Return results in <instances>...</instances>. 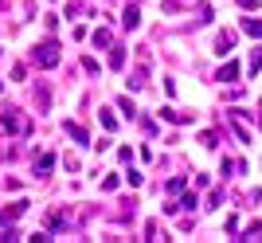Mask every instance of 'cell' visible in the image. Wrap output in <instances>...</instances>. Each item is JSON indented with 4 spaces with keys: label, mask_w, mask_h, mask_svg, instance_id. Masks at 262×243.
Returning a JSON list of instances; mask_svg holds the SVG:
<instances>
[{
    "label": "cell",
    "mask_w": 262,
    "mask_h": 243,
    "mask_svg": "<svg viewBox=\"0 0 262 243\" xmlns=\"http://www.w3.org/2000/svg\"><path fill=\"white\" fill-rule=\"evenodd\" d=\"M0 126H4L8 133H20V137H28V133H32V121L24 118V114L16 110V106H8V110H0Z\"/></svg>",
    "instance_id": "1"
},
{
    "label": "cell",
    "mask_w": 262,
    "mask_h": 243,
    "mask_svg": "<svg viewBox=\"0 0 262 243\" xmlns=\"http://www.w3.org/2000/svg\"><path fill=\"white\" fill-rule=\"evenodd\" d=\"M32 63H35V67H55V63H59V44H55V39L39 44V47L32 51Z\"/></svg>",
    "instance_id": "2"
},
{
    "label": "cell",
    "mask_w": 262,
    "mask_h": 243,
    "mask_svg": "<svg viewBox=\"0 0 262 243\" xmlns=\"http://www.w3.org/2000/svg\"><path fill=\"white\" fill-rule=\"evenodd\" d=\"M235 39H239V35L223 28V32L215 35V47H211V51H215V55H231V51H235Z\"/></svg>",
    "instance_id": "3"
},
{
    "label": "cell",
    "mask_w": 262,
    "mask_h": 243,
    "mask_svg": "<svg viewBox=\"0 0 262 243\" xmlns=\"http://www.w3.org/2000/svg\"><path fill=\"white\" fill-rule=\"evenodd\" d=\"M24 212H28V200H16L12 208H4V212H0V224H16V220L24 216Z\"/></svg>",
    "instance_id": "4"
},
{
    "label": "cell",
    "mask_w": 262,
    "mask_h": 243,
    "mask_svg": "<svg viewBox=\"0 0 262 243\" xmlns=\"http://www.w3.org/2000/svg\"><path fill=\"white\" fill-rule=\"evenodd\" d=\"M121 24H125V28H137V24H141V8H137V0H133V4H125V12H121Z\"/></svg>",
    "instance_id": "5"
},
{
    "label": "cell",
    "mask_w": 262,
    "mask_h": 243,
    "mask_svg": "<svg viewBox=\"0 0 262 243\" xmlns=\"http://www.w3.org/2000/svg\"><path fill=\"white\" fill-rule=\"evenodd\" d=\"M215 78H219V83H231V78H239V63H235V59H227V63L215 71Z\"/></svg>",
    "instance_id": "6"
},
{
    "label": "cell",
    "mask_w": 262,
    "mask_h": 243,
    "mask_svg": "<svg viewBox=\"0 0 262 243\" xmlns=\"http://www.w3.org/2000/svg\"><path fill=\"white\" fill-rule=\"evenodd\" d=\"M51 165H55V157L39 153V157H35V177H51Z\"/></svg>",
    "instance_id": "7"
},
{
    "label": "cell",
    "mask_w": 262,
    "mask_h": 243,
    "mask_svg": "<svg viewBox=\"0 0 262 243\" xmlns=\"http://www.w3.org/2000/svg\"><path fill=\"white\" fill-rule=\"evenodd\" d=\"M67 133H71V137H75L78 145H86V141H90V133L82 130V126H78V121H67Z\"/></svg>",
    "instance_id": "8"
},
{
    "label": "cell",
    "mask_w": 262,
    "mask_h": 243,
    "mask_svg": "<svg viewBox=\"0 0 262 243\" xmlns=\"http://www.w3.org/2000/svg\"><path fill=\"white\" fill-rule=\"evenodd\" d=\"M235 239H262V220L247 224V232H243V235H235Z\"/></svg>",
    "instance_id": "9"
},
{
    "label": "cell",
    "mask_w": 262,
    "mask_h": 243,
    "mask_svg": "<svg viewBox=\"0 0 262 243\" xmlns=\"http://www.w3.org/2000/svg\"><path fill=\"white\" fill-rule=\"evenodd\" d=\"M243 32L254 35V39H262V20H251V16H247V20H243Z\"/></svg>",
    "instance_id": "10"
},
{
    "label": "cell",
    "mask_w": 262,
    "mask_h": 243,
    "mask_svg": "<svg viewBox=\"0 0 262 243\" xmlns=\"http://www.w3.org/2000/svg\"><path fill=\"white\" fill-rule=\"evenodd\" d=\"M110 67H114V71L125 67V47H114V51H110Z\"/></svg>",
    "instance_id": "11"
},
{
    "label": "cell",
    "mask_w": 262,
    "mask_h": 243,
    "mask_svg": "<svg viewBox=\"0 0 262 243\" xmlns=\"http://www.w3.org/2000/svg\"><path fill=\"white\" fill-rule=\"evenodd\" d=\"M98 121H102V130H110V133L118 130V118H114L110 110H98Z\"/></svg>",
    "instance_id": "12"
},
{
    "label": "cell",
    "mask_w": 262,
    "mask_h": 243,
    "mask_svg": "<svg viewBox=\"0 0 262 243\" xmlns=\"http://www.w3.org/2000/svg\"><path fill=\"white\" fill-rule=\"evenodd\" d=\"M82 12H90L86 0H67V16H82Z\"/></svg>",
    "instance_id": "13"
},
{
    "label": "cell",
    "mask_w": 262,
    "mask_h": 243,
    "mask_svg": "<svg viewBox=\"0 0 262 243\" xmlns=\"http://www.w3.org/2000/svg\"><path fill=\"white\" fill-rule=\"evenodd\" d=\"M164 192H172V196H176V192H184V173H176V177L164 185Z\"/></svg>",
    "instance_id": "14"
},
{
    "label": "cell",
    "mask_w": 262,
    "mask_h": 243,
    "mask_svg": "<svg viewBox=\"0 0 262 243\" xmlns=\"http://www.w3.org/2000/svg\"><path fill=\"white\" fill-rule=\"evenodd\" d=\"M110 39H114L110 28H98V32H94V47H110Z\"/></svg>",
    "instance_id": "15"
},
{
    "label": "cell",
    "mask_w": 262,
    "mask_h": 243,
    "mask_svg": "<svg viewBox=\"0 0 262 243\" xmlns=\"http://www.w3.org/2000/svg\"><path fill=\"white\" fill-rule=\"evenodd\" d=\"M251 71H254V75H258V71H262V44H258V47H254V51H251Z\"/></svg>",
    "instance_id": "16"
},
{
    "label": "cell",
    "mask_w": 262,
    "mask_h": 243,
    "mask_svg": "<svg viewBox=\"0 0 262 243\" xmlns=\"http://www.w3.org/2000/svg\"><path fill=\"white\" fill-rule=\"evenodd\" d=\"M200 141L208 145V149H215V145H219V133H215V130H208V133H200Z\"/></svg>",
    "instance_id": "17"
},
{
    "label": "cell",
    "mask_w": 262,
    "mask_h": 243,
    "mask_svg": "<svg viewBox=\"0 0 262 243\" xmlns=\"http://www.w3.org/2000/svg\"><path fill=\"white\" fill-rule=\"evenodd\" d=\"M118 106H121V114H125V118H137V110H133V98H118Z\"/></svg>",
    "instance_id": "18"
},
{
    "label": "cell",
    "mask_w": 262,
    "mask_h": 243,
    "mask_svg": "<svg viewBox=\"0 0 262 243\" xmlns=\"http://www.w3.org/2000/svg\"><path fill=\"white\" fill-rule=\"evenodd\" d=\"M82 71H86V75H102V67H98V59H82Z\"/></svg>",
    "instance_id": "19"
},
{
    "label": "cell",
    "mask_w": 262,
    "mask_h": 243,
    "mask_svg": "<svg viewBox=\"0 0 262 243\" xmlns=\"http://www.w3.org/2000/svg\"><path fill=\"white\" fill-rule=\"evenodd\" d=\"M196 204H200V200H196V192H184V200H180V208H188V212H196Z\"/></svg>",
    "instance_id": "20"
},
{
    "label": "cell",
    "mask_w": 262,
    "mask_h": 243,
    "mask_svg": "<svg viewBox=\"0 0 262 243\" xmlns=\"http://www.w3.org/2000/svg\"><path fill=\"white\" fill-rule=\"evenodd\" d=\"M125 180H129L133 188H141V180H145V177H141V173H137V169H129V173H125Z\"/></svg>",
    "instance_id": "21"
},
{
    "label": "cell",
    "mask_w": 262,
    "mask_h": 243,
    "mask_svg": "<svg viewBox=\"0 0 262 243\" xmlns=\"http://www.w3.org/2000/svg\"><path fill=\"white\" fill-rule=\"evenodd\" d=\"M118 188V177H102V192H114Z\"/></svg>",
    "instance_id": "22"
},
{
    "label": "cell",
    "mask_w": 262,
    "mask_h": 243,
    "mask_svg": "<svg viewBox=\"0 0 262 243\" xmlns=\"http://www.w3.org/2000/svg\"><path fill=\"white\" fill-rule=\"evenodd\" d=\"M239 8H247V12H251V8H258V0H239Z\"/></svg>",
    "instance_id": "23"
},
{
    "label": "cell",
    "mask_w": 262,
    "mask_h": 243,
    "mask_svg": "<svg viewBox=\"0 0 262 243\" xmlns=\"http://www.w3.org/2000/svg\"><path fill=\"white\" fill-rule=\"evenodd\" d=\"M4 8H8V0H0V12H4Z\"/></svg>",
    "instance_id": "24"
},
{
    "label": "cell",
    "mask_w": 262,
    "mask_h": 243,
    "mask_svg": "<svg viewBox=\"0 0 262 243\" xmlns=\"http://www.w3.org/2000/svg\"><path fill=\"white\" fill-rule=\"evenodd\" d=\"M0 90H4V83H0Z\"/></svg>",
    "instance_id": "25"
}]
</instances>
